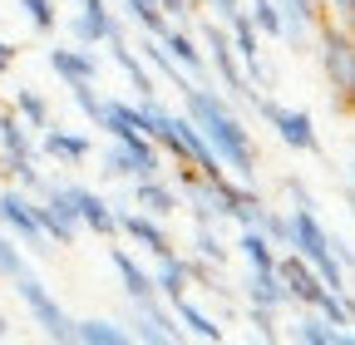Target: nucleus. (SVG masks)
<instances>
[{
  "label": "nucleus",
  "instance_id": "9b49d317",
  "mask_svg": "<svg viewBox=\"0 0 355 345\" xmlns=\"http://www.w3.org/2000/svg\"><path fill=\"white\" fill-rule=\"evenodd\" d=\"M114 222H119V232H123L128 242H139L144 251L173 256V237H168L163 218H148V212H119V207H114Z\"/></svg>",
  "mask_w": 355,
  "mask_h": 345
},
{
  "label": "nucleus",
  "instance_id": "c85d7f7f",
  "mask_svg": "<svg viewBox=\"0 0 355 345\" xmlns=\"http://www.w3.org/2000/svg\"><path fill=\"white\" fill-rule=\"evenodd\" d=\"M123 15H128L133 25H139L144 35H163V30L173 25V20H168V15L153 6V0H123Z\"/></svg>",
  "mask_w": 355,
  "mask_h": 345
},
{
  "label": "nucleus",
  "instance_id": "4c0bfd02",
  "mask_svg": "<svg viewBox=\"0 0 355 345\" xmlns=\"http://www.w3.org/2000/svg\"><path fill=\"white\" fill-rule=\"evenodd\" d=\"M153 6H158V10H163L173 25H183V20L193 15V6H188V0H153Z\"/></svg>",
  "mask_w": 355,
  "mask_h": 345
},
{
  "label": "nucleus",
  "instance_id": "4be33fe9",
  "mask_svg": "<svg viewBox=\"0 0 355 345\" xmlns=\"http://www.w3.org/2000/svg\"><path fill=\"white\" fill-rule=\"evenodd\" d=\"M277 6H282V39H286V45H301L306 30L321 20L316 0H277Z\"/></svg>",
  "mask_w": 355,
  "mask_h": 345
},
{
  "label": "nucleus",
  "instance_id": "6ab92c4d",
  "mask_svg": "<svg viewBox=\"0 0 355 345\" xmlns=\"http://www.w3.org/2000/svg\"><path fill=\"white\" fill-rule=\"evenodd\" d=\"M173 316H178V326H183L188 335H198V340H212V345L222 340V326H217V321L198 306V301H193L188 291H183V296H173Z\"/></svg>",
  "mask_w": 355,
  "mask_h": 345
},
{
  "label": "nucleus",
  "instance_id": "c9c22d12",
  "mask_svg": "<svg viewBox=\"0 0 355 345\" xmlns=\"http://www.w3.org/2000/svg\"><path fill=\"white\" fill-rule=\"evenodd\" d=\"M257 227L266 232V242H282V247H286V218H282V212H272V207H261V218H257Z\"/></svg>",
  "mask_w": 355,
  "mask_h": 345
},
{
  "label": "nucleus",
  "instance_id": "9d476101",
  "mask_svg": "<svg viewBox=\"0 0 355 345\" xmlns=\"http://www.w3.org/2000/svg\"><path fill=\"white\" fill-rule=\"evenodd\" d=\"M266 123L277 128V139H282L286 148H296V153H316V158L326 153V148H321V139H316V123H311V114H306V109H282V104H277Z\"/></svg>",
  "mask_w": 355,
  "mask_h": 345
},
{
  "label": "nucleus",
  "instance_id": "cd10ccee",
  "mask_svg": "<svg viewBox=\"0 0 355 345\" xmlns=\"http://www.w3.org/2000/svg\"><path fill=\"white\" fill-rule=\"evenodd\" d=\"M74 340L84 345H128V330L114 321H74Z\"/></svg>",
  "mask_w": 355,
  "mask_h": 345
},
{
  "label": "nucleus",
  "instance_id": "a878e982",
  "mask_svg": "<svg viewBox=\"0 0 355 345\" xmlns=\"http://www.w3.org/2000/svg\"><path fill=\"white\" fill-rule=\"evenodd\" d=\"M237 247H242V256H247V267L272 272V262H277V242H266V232H261V227H242Z\"/></svg>",
  "mask_w": 355,
  "mask_h": 345
},
{
  "label": "nucleus",
  "instance_id": "f3484780",
  "mask_svg": "<svg viewBox=\"0 0 355 345\" xmlns=\"http://www.w3.org/2000/svg\"><path fill=\"white\" fill-rule=\"evenodd\" d=\"M114 25H119V20H114V10H109V0H84L79 15H74V39L94 50V45H104V39H109Z\"/></svg>",
  "mask_w": 355,
  "mask_h": 345
},
{
  "label": "nucleus",
  "instance_id": "412c9836",
  "mask_svg": "<svg viewBox=\"0 0 355 345\" xmlns=\"http://www.w3.org/2000/svg\"><path fill=\"white\" fill-rule=\"evenodd\" d=\"M133 207H144L148 218H168L178 207V193L163 178H133Z\"/></svg>",
  "mask_w": 355,
  "mask_h": 345
},
{
  "label": "nucleus",
  "instance_id": "e433bc0d",
  "mask_svg": "<svg viewBox=\"0 0 355 345\" xmlns=\"http://www.w3.org/2000/svg\"><path fill=\"white\" fill-rule=\"evenodd\" d=\"M272 316H277V311H266V306H252V326H257V335H261V340H277V326H272Z\"/></svg>",
  "mask_w": 355,
  "mask_h": 345
},
{
  "label": "nucleus",
  "instance_id": "c756f323",
  "mask_svg": "<svg viewBox=\"0 0 355 345\" xmlns=\"http://www.w3.org/2000/svg\"><path fill=\"white\" fill-rule=\"evenodd\" d=\"M15 114L30 128H50V104H44V94H35V89H15Z\"/></svg>",
  "mask_w": 355,
  "mask_h": 345
},
{
  "label": "nucleus",
  "instance_id": "f8f14e48",
  "mask_svg": "<svg viewBox=\"0 0 355 345\" xmlns=\"http://www.w3.org/2000/svg\"><path fill=\"white\" fill-rule=\"evenodd\" d=\"M64 193H69V202H74V218H79V227L99 232V237H119L114 207H109L99 193H89V188H79V183H64Z\"/></svg>",
  "mask_w": 355,
  "mask_h": 345
},
{
  "label": "nucleus",
  "instance_id": "aec40b11",
  "mask_svg": "<svg viewBox=\"0 0 355 345\" xmlns=\"http://www.w3.org/2000/svg\"><path fill=\"white\" fill-rule=\"evenodd\" d=\"M133 50H139V60H144V64H153V69H158V74H163V79L173 84L178 94H183L188 84H193V79H188V69L178 64V60H173V55H168V50L158 45V39H153V35H144V39H139V45H133Z\"/></svg>",
  "mask_w": 355,
  "mask_h": 345
},
{
  "label": "nucleus",
  "instance_id": "f257e3e1",
  "mask_svg": "<svg viewBox=\"0 0 355 345\" xmlns=\"http://www.w3.org/2000/svg\"><path fill=\"white\" fill-rule=\"evenodd\" d=\"M183 104H188V118L198 123V134L207 139V148L217 153V163L232 168V178L252 183L257 178V143L247 134V123L227 109V99H222L212 84H188Z\"/></svg>",
  "mask_w": 355,
  "mask_h": 345
},
{
  "label": "nucleus",
  "instance_id": "1a4fd4ad",
  "mask_svg": "<svg viewBox=\"0 0 355 345\" xmlns=\"http://www.w3.org/2000/svg\"><path fill=\"white\" fill-rule=\"evenodd\" d=\"M272 272H277V281H282L286 301H296V306H316V301L331 291L316 272H311V262H301L296 251H282L277 262H272Z\"/></svg>",
  "mask_w": 355,
  "mask_h": 345
},
{
  "label": "nucleus",
  "instance_id": "39448f33",
  "mask_svg": "<svg viewBox=\"0 0 355 345\" xmlns=\"http://www.w3.org/2000/svg\"><path fill=\"white\" fill-rule=\"evenodd\" d=\"M15 291H20V301L30 306V316L40 321V330H44V340H60V345H69L74 340V321L60 311V301L44 291V281L35 276V272H25V276H15Z\"/></svg>",
  "mask_w": 355,
  "mask_h": 345
},
{
  "label": "nucleus",
  "instance_id": "0eeeda50",
  "mask_svg": "<svg viewBox=\"0 0 355 345\" xmlns=\"http://www.w3.org/2000/svg\"><path fill=\"white\" fill-rule=\"evenodd\" d=\"M0 227H6L20 247H30V251H50V242H44V232L35 222V202L20 188H0Z\"/></svg>",
  "mask_w": 355,
  "mask_h": 345
},
{
  "label": "nucleus",
  "instance_id": "f03ea898",
  "mask_svg": "<svg viewBox=\"0 0 355 345\" xmlns=\"http://www.w3.org/2000/svg\"><path fill=\"white\" fill-rule=\"evenodd\" d=\"M286 247L301 256V262H311V272H316L331 291H350V276H345L350 247L336 242V237L321 227L316 207H296L291 218H286Z\"/></svg>",
  "mask_w": 355,
  "mask_h": 345
},
{
  "label": "nucleus",
  "instance_id": "b1692460",
  "mask_svg": "<svg viewBox=\"0 0 355 345\" xmlns=\"http://www.w3.org/2000/svg\"><path fill=\"white\" fill-rule=\"evenodd\" d=\"M242 291H247V301H252V306H266V311H282V306H286V291H282L277 272H257V267H247Z\"/></svg>",
  "mask_w": 355,
  "mask_h": 345
},
{
  "label": "nucleus",
  "instance_id": "5701e85b",
  "mask_svg": "<svg viewBox=\"0 0 355 345\" xmlns=\"http://www.w3.org/2000/svg\"><path fill=\"white\" fill-rule=\"evenodd\" d=\"M291 340H306V345H345L350 335H345V330H336L321 311H311V306H306V316H296V321H291Z\"/></svg>",
  "mask_w": 355,
  "mask_h": 345
},
{
  "label": "nucleus",
  "instance_id": "4468645a",
  "mask_svg": "<svg viewBox=\"0 0 355 345\" xmlns=\"http://www.w3.org/2000/svg\"><path fill=\"white\" fill-rule=\"evenodd\" d=\"M44 64L64 79V89H69V84H94L99 79V55L89 50V45H79V50H50Z\"/></svg>",
  "mask_w": 355,
  "mask_h": 345
},
{
  "label": "nucleus",
  "instance_id": "79ce46f5",
  "mask_svg": "<svg viewBox=\"0 0 355 345\" xmlns=\"http://www.w3.org/2000/svg\"><path fill=\"white\" fill-rule=\"evenodd\" d=\"M0 340H10V321L6 316H0Z\"/></svg>",
  "mask_w": 355,
  "mask_h": 345
},
{
  "label": "nucleus",
  "instance_id": "bb28decb",
  "mask_svg": "<svg viewBox=\"0 0 355 345\" xmlns=\"http://www.w3.org/2000/svg\"><path fill=\"white\" fill-rule=\"evenodd\" d=\"M153 286H158V296H183L188 291V267H183V256H158V272H153Z\"/></svg>",
  "mask_w": 355,
  "mask_h": 345
},
{
  "label": "nucleus",
  "instance_id": "72a5a7b5",
  "mask_svg": "<svg viewBox=\"0 0 355 345\" xmlns=\"http://www.w3.org/2000/svg\"><path fill=\"white\" fill-rule=\"evenodd\" d=\"M20 10L30 15V25H35V30H55V25H60L55 0H20Z\"/></svg>",
  "mask_w": 355,
  "mask_h": 345
},
{
  "label": "nucleus",
  "instance_id": "473e14b6",
  "mask_svg": "<svg viewBox=\"0 0 355 345\" xmlns=\"http://www.w3.org/2000/svg\"><path fill=\"white\" fill-rule=\"evenodd\" d=\"M69 94H74V104H79V114L99 128V118H104V94L94 89V84H69Z\"/></svg>",
  "mask_w": 355,
  "mask_h": 345
},
{
  "label": "nucleus",
  "instance_id": "423d86ee",
  "mask_svg": "<svg viewBox=\"0 0 355 345\" xmlns=\"http://www.w3.org/2000/svg\"><path fill=\"white\" fill-rule=\"evenodd\" d=\"M202 45L212 50V74H217V84H222V89H232L242 104H252L261 89H252V79L242 74V64H237V55H232V39H227V30H222V25H202Z\"/></svg>",
  "mask_w": 355,
  "mask_h": 345
},
{
  "label": "nucleus",
  "instance_id": "6e6552de",
  "mask_svg": "<svg viewBox=\"0 0 355 345\" xmlns=\"http://www.w3.org/2000/svg\"><path fill=\"white\" fill-rule=\"evenodd\" d=\"M128 340L178 345V340H183V326H178V316L163 306L158 296H144V301H133V330H128Z\"/></svg>",
  "mask_w": 355,
  "mask_h": 345
},
{
  "label": "nucleus",
  "instance_id": "20e7f679",
  "mask_svg": "<svg viewBox=\"0 0 355 345\" xmlns=\"http://www.w3.org/2000/svg\"><path fill=\"white\" fill-rule=\"evenodd\" d=\"M35 222H40V232H44V242L50 247H74L79 242V218H74V202H69V193H64V183L55 188V183H44V193H40V202H35Z\"/></svg>",
  "mask_w": 355,
  "mask_h": 345
},
{
  "label": "nucleus",
  "instance_id": "ea45409f",
  "mask_svg": "<svg viewBox=\"0 0 355 345\" xmlns=\"http://www.w3.org/2000/svg\"><path fill=\"white\" fill-rule=\"evenodd\" d=\"M331 10H336V20H340V25H350V15H355V0H331Z\"/></svg>",
  "mask_w": 355,
  "mask_h": 345
},
{
  "label": "nucleus",
  "instance_id": "2eb2a0df",
  "mask_svg": "<svg viewBox=\"0 0 355 345\" xmlns=\"http://www.w3.org/2000/svg\"><path fill=\"white\" fill-rule=\"evenodd\" d=\"M40 148L50 153V158H60L64 168H79V163H89V158H94V139H89V134H69V128H60V123H50V128H44Z\"/></svg>",
  "mask_w": 355,
  "mask_h": 345
},
{
  "label": "nucleus",
  "instance_id": "393cba45",
  "mask_svg": "<svg viewBox=\"0 0 355 345\" xmlns=\"http://www.w3.org/2000/svg\"><path fill=\"white\" fill-rule=\"evenodd\" d=\"M0 153H6V158H35L30 128L20 123V114H15V109H0Z\"/></svg>",
  "mask_w": 355,
  "mask_h": 345
},
{
  "label": "nucleus",
  "instance_id": "f704fd0d",
  "mask_svg": "<svg viewBox=\"0 0 355 345\" xmlns=\"http://www.w3.org/2000/svg\"><path fill=\"white\" fill-rule=\"evenodd\" d=\"M198 256H202V262H212V267L227 262V247L217 242V232H212V227H198Z\"/></svg>",
  "mask_w": 355,
  "mask_h": 345
},
{
  "label": "nucleus",
  "instance_id": "a211bd4d",
  "mask_svg": "<svg viewBox=\"0 0 355 345\" xmlns=\"http://www.w3.org/2000/svg\"><path fill=\"white\" fill-rule=\"evenodd\" d=\"M109 262H114V272H119V281H123V296H128V301L158 296V286H153V272H144L139 262H133V251H128V247H114V251H109Z\"/></svg>",
  "mask_w": 355,
  "mask_h": 345
},
{
  "label": "nucleus",
  "instance_id": "dca6fc26",
  "mask_svg": "<svg viewBox=\"0 0 355 345\" xmlns=\"http://www.w3.org/2000/svg\"><path fill=\"white\" fill-rule=\"evenodd\" d=\"M104 45H109V55H114V64L128 74V84H133V94H139V99H153V74H148V64L139 60V50H128V39H123V30L114 25L109 30V39H104Z\"/></svg>",
  "mask_w": 355,
  "mask_h": 345
},
{
  "label": "nucleus",
  "instance_id": "a19ab883",
  "mask_svg": "<svg viewBox=\"0 0 355 345\" xmlns=\"http://www.w3.org/2000/svg\"><path fill=\"white\" fill-rule=\"evenodd\" d=\"M15 55H20V50L10 45V39H0V69H10V64H15Z\"/></svg>",
  "mask_w": 355,
  "mask_h": 345
},
{
  "label": "nucleus",
  "instance_id": "7ed1b4c3",
  "mask_svg": "<svg viewBox=\"0 0 355 345\" xmlns=\"http://www.w3.org/2000/svg\"><path fill=\"white\" fill-rule=\"evenodd\" d=\"M321 25V64H326V79L340 99V109H350V89H355V45H350V25H331L326 15L316 20Z\"/></svg>",
  "mask_w": 355,
  "mask_h": 345
},
{
  "label": "nucleus",
  "instance_id": "58836bf2",
  "mask_svg": "<svg viewBox=\"0 0 355 345\" xmlns=\"http://www.w3.org/2000/svg\"><path fill=\"white\" fill-rule=\"evenodd\" d=\"M286 193L296 197V207H316V197L306 193V183H301V178H286Z\"/></svg>",
  "mask_w": 355,
  "mask_h": 345
},
{
  "label": "nucleus",
  "instance_id": "2f4dec72",
  "mask_svg": "<svg viewBox=\"0 0 355 345\" xmlns=\"http://www.w3.org/2000/svg\"><path fill=\"white\" fill-rule=\"evenodd\" d=\"M311 311H321V316H326L336 330H345V326H350V301H345V291H326V296H321ZM345 335H350V330H345Z\"/></svg>",
  "mask_w": 355,
  "mask_h": 345
},
{
  "label": "nucleus",
  "instance_id": "7c9ffc66",
  "mask_svg": "<svg viewBox=\"0 0 355 345\" xmlns=\"http://www.w3.org/2000/svg\"><path fill=\"white\" fill-rule=\"evenodd\" d=\"M247 15H252L257 35H272V39H282V6H277V0H252V6H247Z\"/></svg>",
  "mask_w": 355,
  "mask_h": 345
},
{
  "label": "nucleus",
  "instance_id": "ddd939ff",
  "mask_svg": "<svg viewBox=\"0 0 355 345\" xmlns=\"http://www.w3.org/2000/svg\"><path fill=\"white\" fill-rule=\"evenodd\" d=\"M153 39H158V45H163L178 64H183V69H188V79H193V84H207V74H212V69H207V55L193 45V35H188L183 25H168V30H163V35H153Z\"/></svg>",
  "mask_w": 355,
  "mask_h": 345
}]
</instances>
